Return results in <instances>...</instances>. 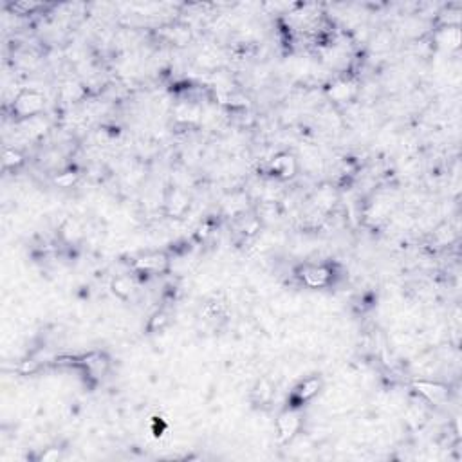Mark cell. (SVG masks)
I'll use <instances>...</instances> for the list:
<instances>
[{
	"instance_id": "obj_4",
	"label": "cell",
	"mask_w": 462,
	"mask_h": 462,
	"mask_svg": "<svg viewBox=\"0 0 462 462\" xmlns=\"http://www.w3.org/2000/svg\"><path fill=\"white\" fill-rule=\"evenodd\" d=\"M273 168H276L278 173H282V175H293V172H295V163H293V159L287 157V155H284V157H278L276 161H274Z\"/></svg>"
},
{
	"instance_id": "obj_1",
	"label": "cell",
	"mask_w": 462,
	"mask_h": 462,
	"mask_svg": "<svg viewBox=\"0 0 462 462\" xmlns=\"http://www.w3.org/2000/svg\"><path fill=\"white\" fill-rule=\"evenodd\" d=\"M42 107H44V98L40 96L38 93H35V90H24V93H20L13 103V109L22 118L38 114L40 110H42Z\"/></svg>"
},
{
	"instance_id": "obj_7",
	"label": "cell",
	"mask_w": 462,
	"mask_h": 462,
	"mask_svg": "<svg viewBox=\"0 0 462 462\" xmlns=\"http://www.w3.org/2000/svg\"><path fill=\"white\" fill-rule=\"evenodd\" d=\"M318 387H320V383H318L316 379H309L307 383H304V385H302V388H300V396H302V397L313 396L314 392L318 390Z\"/></svg>"
},
{
	"instance_id": "obj_8",
	"label": "cell",
	"mask_w": 462,
	"mask_h": 462,
	"mask_svg": "<svg viewBox=\"0 0 462 462\" xmlns=\"http://www.w3.org/2000/svg\"><path fill=\"white\" fill-rule=\"evenodd\" d=\"M22 161V157H20V154L18 152H15V150H6L4 154V164L6 166H13V164H18Z\"/></svg>"
},
{
	"instance_id": "obj_3",
	"label": "cell",
	"mask_w": 462,
	"mask_h": 462,
	"mask_svg": "<svg viewBox=\"0 0 462 462\" xmlns=\"http://www.w3.org/2000/svg\"><path fill=\"white\" fill-rule=\"evenodd\" d=\"M164 265H166V258L163 255H150L137 262V267L145 269V271H159Z\"/></svg>"
},
{
	"instance_id": "obj_6",
	"label": "cell",
	"mask_w": 462,
	"mask_h": 462,
	"mask_svg": "<svg viewBox=\"0 0 462 462\" xmlns=\"http://www.w3.org/2000/svg\"><path fill=\"white\" fill-rule=\"evenodd\" d=\"M280 430H282L284 435H291L296 428V417L293 414H286L280 417Z\"/></svg>"
},
{
	"instance_id": "obj_5",
	"label": "cell",
	"mask_w": 462,
	"mask_h": 462,
	"mask_svg": "<svg viewBox=\"0 0 462 462\" xmlns=\"http://www.w3.org/2000/svg\"><path fill=\"white\" fill-rule=\"evenodd\" d=\"M114 291L119 296H127L134 291V284L128 276H119L114 280Z\"/></svg>"
},
{
	"instance_id": "obj_2",
	"label": "cell",
	"mask_w": 462,
	"mask_h": 462,
	"mask_svg": "<svg viewBox=\"0 0 462 462\" xmlns=\"http://www.w3.org/2000/svg\"><path fill=\"white\" fill-rule=\"evenodd\" d=\"M305 280L309 286H325L329 282V271L325 267H309L305 271Z\"/></svg>"
}]
</instances>
